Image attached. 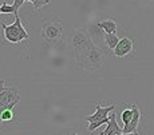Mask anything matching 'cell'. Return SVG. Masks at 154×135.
<instances>
[{
    "label": "cell",
    "mask_w": 154,
    "mask_h": 135,
    "mask_svg": "<svg viewBox=\"0 0 154 135\" xmlns=\"http://www.w3.org/2000/svg\"><path fill=\"white\" fill-rule=\"evenodd\" d=\"M119 40H121V38L117 35V32L105 35V43H106V46L109 47V50H114L118 43H119Z\"/></svg>",
    "instance_id": "13"
},
{
    "label": "cell",
    "mask_w": 154,
    "mask_h": 135,
    "mask_svg": "<svg viewBox=\"0 0 154 135\" xmlns=\"http://www.w3.org/2000/svg\"><path fill=\"white\" fill-rule=\"evenodd\" d=\"M63 32V24L59 20H47L42 24L40 36L48 44H56L62 38Z\"/></svg>",
    "instance_id": "3"
},
{
    "label": "cell",
    "mask_w": 154,
    "mask_h": 135,
    "mask_svg": "<svg viewBox=\"0 0 154 135\" xmlns=\"http://www.w3.org/2000/svg\"><path fill=\"white\" fill-rule=\"evenodd\" d=\"M24 3H26V0H14V4L12 5L15 8V15H19V14H17V12H19V8L22 7Z\"/></svg>",
    "instance_id": "17"
},
{
    "label": "cell",
    "mask_w": 154,
    "mask_h": 135,
    "mask_svg": "<svg viewBox=\"0 0 154 135\" xmlns=\"http://www.w3.org/2000/svg\"><path fill=\"white\" fill-rule=\"evenodd\" d=\"M99 27L103 30L105 34H112L117 32V22L114 19H105V20H98Z\"/></svg>",
    "instance_id": "12"
},
{
    "label": "cell",
    "mask_w": 154,
    "mask_h": 135,
    "mask_svg": "<svg viewBox=\"0 0 154 135\" xmlns=\"http://www.w3.org/2000/svg\"><path fill=\"white\" fill-rule=\"evenodd\" d=\"M20 95H19V88L17 87H5L4 90L0 92V107L7 106L12 102H19Z\"/></svg>",
    "instance_id": "6"
},
{
    "label": "cell",
    "mask_w": 154,
    "mask_h": 135,
    "mask_svg": "<svg viewBox=\"0 0 154 135\" xmlns=\"http://www.w3.org/2000/svg\"><path fill=\"white\" fill-rule=\"evenodd\" d=\"M2 28L4 32V39L11 44H19L24 40H28V32L26 31L19 15H15V22L12 24L2 23Z\"/></svg>",
    "instance_id": "2"
},
{
    "label": "cell",
    "mask_w": 154,
    "mask_h": 135,
    "mask_svg": "<svg viewBox=\"0 0 154 135\" xmlns=\"http://www.w3.org/2000/svg\"><path fill=\"white\" fill-rule=\"evenodd\" d=\"M88 35H90V38L93 39V42L95 43L97 46H98L99 40H105V32L103 30L99 27L98 24V20H94L93 23L90 24V27H88Z\"/></svg>",
    "instance_id": "11"
},
{
    "label": "cell",
    "mask_w": 154,
    "mask_h": 135,
    "mask_svg": "<svg viewBox=\"0 0 154 135\" xmlns=\"http://www.w3.org/2000/svg\"><path fill=\"white\" fill-rule=\"evenodd\" d=\"M50 2H51V0H35V2L32 3V4H34V10L35 11L40 10V8L44 7V5L50 4Z\"/></svg>",
    "instance_id": "16"
},
{
    "label": "cell",
    "mask_w": 154,
    "mask_h": 135,
    "mask_svg": "<svg viewBox=\"0 0 154 135\" xmlns=\"http://www.w3.org/2000/svg\"><path fill=\"white\" fill-rule=\"evenodd\" d=\"M74 55H75L76 66L82 70H87V71H97L105 63L103 51L95 43L90 44L85 50L74 52Z\"/></svg>",
    "instance_id": "1"
},
{
    "label": "cell",
    "mask_w": 154,
    "mask_h": 135,
    "mask_svg": "<svg viewBox=\"0 0 154 135\" xmlns=\"http://www.w3.org/2000/svg\"><path fill=\"white\" fill-rule=\"evenodd\" d=\"M133 118V108L130 107V108H125V110L121 112V120H122V123H123V126L127 124V123L131 120Z\"/></svg>",
    "instance_id": "14"
},
{
    "label": "cell",
    "mask_w": 154,
    "mask_h": 135,
    "mask_svg": "<svg viewBox=\"0 0 154 135\" xmlns=\"http://www.w3.org/2000/svg\"><path fill=\"white\" fill-rule=\"evenodd\" d=\"M131 108H133V118L127 124L123 126L122 133H134V131H137V127H138V124H140V120L142 116L140 107L134 103V104H131Z\"/></svg>",
    "instance_id": "9"
},
{
    "label": "cell",
    "mask_w": 154,
    "mask_h": 135,
    "mask_svg": "<svg viewBox=\"0 0 154 135\" xmlns=\"http://www.w3.org/2000/svg\"><path fill=\"white\" fill-rule=\"evenodd\" d=\"M134 42L129 38H122L119 40V43L117 44L114 50H112V54H114L115 58H125L129 54H131L134 51Z\"/></svg>",
    "instance_id": "5"
},
{
    "label": "cell",
    "mask_w": 154,
    "mask_h": 135,
    "mask_svg": "<svg viewBox=\"0 0 154 135\" xmlns=\"http://www.w3.org/2000/svg\"><path fill=\"white\" fill-rule=\"evenodd\" d=\"M93 39L90 38L88 32L83 30V28H76L75 32H74L72 38L70 39V44L72 47L74 52L81 51V50L87 48L90 44H93Z\"/></svg>",
    "instance_id": "4"
},
{
    "label": "cell",
    "mask_w": 154,
    "mask_h": 135,
    "mask_svg": "<svg viewBox=\"0 0 154 135\" xmlns=\"http://www.w3.org/2000/svg\"><path fill=\"white\" fill-rule=\"evenodd\" d=\"M19 102H12V103L0 107V127L4 123L14 122L16 119V106Z\"/></svg>",
    "instance_id": "7"
},
{
    "label": "cell",
    "mask_w": 154,
    "mask_h": 135,
    "mask_svg": "<svg viewBox=\"0 0 154 135\" xmlns=\"http://www.w3.org/2000/svg\"><path fill=\"white\" fill-rule=\"evenodd\" d=\"M74 135H78V134H74Z\"/></svg>",
    "instance_id": "22"
},
{
    "label": "cell",
    "mask_w": 154,
    "mask_h": 135,
    "mask_svg": "<svg viewBox=\"0 0 154 135\" xmlns=\"http://www.w3.org/2000/svg\"><path fill=\"white\" fill-rule=\"evenodd\" d=\"M0 15H2V11H0Z\"/></svg>",
    "instance_id": "21"
},
{
    "label": "cell",
    "mask_w": 154,
    "mask_h": 135,
    "mask_svg": "<svg viewBox=\"0 0 154 135\" xmlns=\"http://www.w3.org/2000/svg\"><path fill=\"white\" fill-rule=\"evenodd\" d=\"M0 11H2V14H14V15H15V8H14V5L7 4L5 2H3V4L0 5Z\"/></svg>",
    "instance_id": "15"
},
{
    "label": "cell",
    "mask_w": 154,
    "mask_h": 135,
    "mask_svg": "<svg viewBox=\"0 0 154 135\" xmlns=\"http://www.w3.org/2000/svg\"><path fill=\"white\" fill-rule=\"evenodd\" d=\"M118 135H140L137 133V131H134V133H121V134H118Z\"/></svg>",
    "instance_id": "19"
},
{
    "label": "cell",
    "mask_w": 154,
    "mask_h": 135,
    "mask_svg": "<svg viewBox=\"0 0 154 135\" xmlns=\"http://www.w3.org/2000/svg\"><path fill=\"white\" fill-rule=\"evenodd\" d=\"M26 2H31V3H34V2H35V0H26Z\"/></svg>",
    "instance_id": "20"
},
{
    "label": "cell",
    "mask_w": 154,
    "mask_h": 135,
    "mask_svg": "<svg viewBox=\"0 0 154 135\" xmlns=\"http://www.w3.org/2000/svg\"><path fill=\"white\" fill-rule=\"evenodd\" d=\"M5 88V80L4 79H0V92Z\"/></svg>",
    "instance_id": "18"
},
{
    "label": "cell",
    "mask_w": 154,
    "mask_h": 135,
    "mask_svg": "<svg viewBox=\"0 0 154 135\" xmlns=\"http://www.w3.org/2000/svg\"><path fill=\"white\" fill-rule=\"evenodd\" d=\"M109 116H110V119H109V122H107V127H106V130H103L99 135H118V134H121L122 133V128H121L117 123L115 111H111Z\"/></svg>",
    "instance_id": "10"
},
{
    "label": "cell",
    "mask_w": 154,
    "mask_h": 135,
    "mask_svg": "<svg viewBox=\"0 0 154 135\" xmlns=\"http://www.w3.org/2000/svg\"><path fill=\"white\" fill-rule=\"evenodd\" d=\"M95 112L93 114V115L90 116H86V120H87L88 123H93V122H99V120H103L106 119L109 116V114L111 112V111H114L115 108H117V106L115 104H111V106H107V107H102L99 103H97L95 106Z\"/></svg>",
    "instance_id": "8"
}]
</instances>
